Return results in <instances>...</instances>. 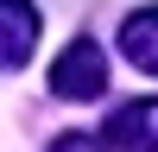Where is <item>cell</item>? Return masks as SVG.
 Wrapping results in <instances>:
<instances>
[{
    "label": "cell",
    "instance_id": "cell-1",
    "mask_svg": "<svg viewBox=\"0 0 158 152\" xmlns=\"http://www.w3.org/2000/svg\"><path fill=\"white\" fill-rule=\"evenodd\" d=\"M51 95H63V101H101L108 95V51L95 38L63 44L57 63H51Z\"/></svg>",
    "mask_w": 158,
    "mask_h": 152
},
{
    "label": "cell",
    "instance_id": "cell-2",
    "mask_svg": "<svg viewBox=\"0 0 158 152\" xmlns=\"http://www.w3.org/2000/svg\"><path fill=\"white\" fill-rule=\"evenodd\" d=\"M101 139L114 152H158V95L120 101V108L101 120Z\"/></svg>",
    "mask_w": 158,
    "mask_h": 152
},
{
    "label": "cell",
    "instance_id": "cell-3",
    "mask_svg": "<svg viewBox=\"0 0 158 152\" xmlns=\"http://www.w3.org/2000/svg\"><path fill=\"white\" fill-rule=\"evenodd\" d=\"M38 6L32 0H0V76H13V70H25L32 63V51H38Z\"/></svg>",
    "mask_w": 158,
    "mask_h": 152
},
{
    "label": "cell",
    "instance_id": "cell-4",
    "mask_svg": "<svg viewBox=\"0 0 158 152\" xmlns=\"http://www.w3.org/2000/svg\"><path fill=\"white\" fill-rule=\"evenodd\" d=\"M120 57L133 63V70L158 76V6H139L120 19Z\"/></svg>",
    "mask_w": 158,
    "mask_h": 152
},
{
    "label": "cell",
    "instance_id": "cell-5",
    "mask_svg": "<svg viewBox=\"0 0 158 152\" xmlns=\"http://www.w3.org/2000/svg\"><path fill=\"white\" fill-rule=\"evenodd\" d=\"M51 152H114L101 133H63V139H51Z\"/></svg>",
    "mask_w": 158,
    "mask_h": 152
}]
</instances>
